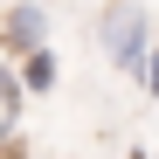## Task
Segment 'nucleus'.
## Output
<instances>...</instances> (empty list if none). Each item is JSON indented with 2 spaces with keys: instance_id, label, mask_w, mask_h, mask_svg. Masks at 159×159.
<instances>
[{
  "instance_id": "obj_1",
  "label": "nucleus",
  "mask_w": 159,
  "mask_h": 159,
  "mask_svg": "<svg viewBox=\"0 0 159 159\" xmlns=\"http://www.w3.org/2000/svg\"><path fill=\"white\" fill-rule=\"evenodd\" d=\"M104 48H111V62L125 69V76H139L145 83V62H152V21H145V7L139 0H111V14H104Z\"/></svg>"
},
{
  "instance_id": "obj_2",
  "label": "nucleus",
  "mask_w": 159,
  "mask_h": 159,
  "mask_svg": "<svg viewBox=\"0 0 159 159\" xmlns=\"http://www.w3.org/2000/svg\"><path fill=\"white\" fill-rule=\"evenodd\" d=\"M0 42H7V56L14 62H28L48 48V14H42V0H14L7 21H0Z\"/></svg>"
},
{
  "instance_id": "obj_3",
  "label": "nucleus",
  "mask_w": 159,
  "mask_h": 159,
  "mask_svg": "<svg viewBox=\"0 0 159 159\" xmlns=\"http://www.w3.org/2000/svg\"><path fill=\"white\" fill-rule=\"evenodd\" d=\"M21 104H28V83H21V69H7L0 76V131H7V139L21 131Z\"/></svg>"
},
{
  "instance_id": "obj_4",
  "label": "nucleus",
  "mask_w": 159,
  "mask_h": 159,
  "mask_svg": "<svg viewBox=\"0 0 159 159\" xmlns=\"http://www.w3.org/2000/svg\"><path fill=\"white\" fill-rule=\"evenodd\" d=\"M56 56H48V48H42V56H28V62H21V83H28V97H48V90H56Z\"/></svg>"
},
{
  "instance_id": "obj_5",
  "label": "nucleus",
  "mask_w": 159,
  "mask_h": 159,
  "mask_svg": "<svg viewBox=\"0 0 159 159\" xmlns=\"http://www.w3.org/2000/svg\"><path fill=\"white\" fill-rule=\"evenodd\" d=\"M145 90L159 97V48H152V62H145Z\"/></svg>"
}]
</instances>
